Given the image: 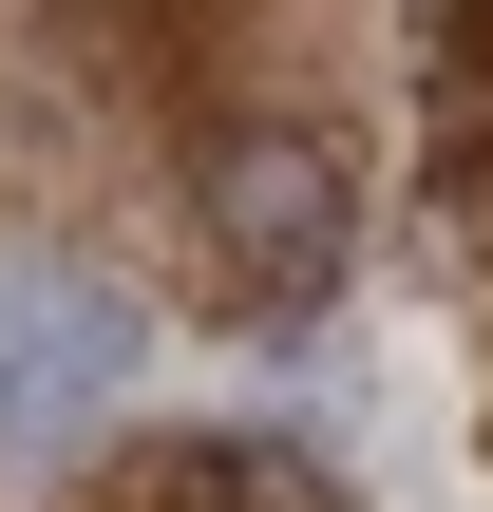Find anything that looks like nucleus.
Returning a JSON list of instances; mask_svg holds the SVG:
<instances>
[{"label":"nucleus","mask_w":493,"mask_h":512,"mask_svg":"<svg viewBox=\"0 0 493 512\" xmlns=\"http://www.w3.org/2000/svg\"><path fill=\"white\" fill-rule=\"evenodd\" d=\"M209 247L247 266V304H323L342 247H361L342 152H323V133H228V152H209Z\"/></svg>","instance_id":"nucleus-1"},{"label":"nucleus","mask_w":493,"mask_h":512,"mask_svg":"<svg viewBox=\"0 0 493 512\" xmlns=\"http://www.w3.org/2000/svg\"><path fill=\"white\" fill-rule=\"evenodd\" d=\"M133 304L114 285H76V266H38V285H0V456H76L95 418H114V380H133Z\"/></svg>","instance_id":"nucleus-2"},{"label":"nucleus","mask_w":493,"mask_h":512,"mask_svg":"<svg viewBox=\"0 0 493 512\" xmlns=\"http://www.w3.org/2000/svg\"><path fill=\"white\" fill-rule=\"evenodd\" d=\"M418 133H437V171H493V0H437V38H418Z\"/></svg>","instance_id":"nucleus-3"}]
</instances>
